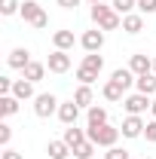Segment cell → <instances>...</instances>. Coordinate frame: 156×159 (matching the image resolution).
<instances>
[{
	"instance_id": "obj_1",
	"label": "cell",
	"mask_w": 156,
	"mask_h": 159,
	"mask_svg": "<svg viewBox=\"0 0 156 159\" xmlns=\"http://www.w3.org/2000/svg\"><path fill=\"white\" fill-rule=\"evenodd\" d=\"M92 21H95V28H101V31H117V28H122L119 12L113 6H107V3H95L92 6Z\"/></svg>"
},
{
	"instance_id": "obj_2",
	"label": "cell",
	"mask_w": 156,
	"mask_h": 159,
	"mask_svg": "<svg viewBox=\"0 0 156 159\" xmlns=\"http://www.w3.org/2000/svg\"><path fill=\"white\" fill-rule=\"evenodd\" d=\"M119 129H113L110 122H104V125H89L86 129V138L92 141L95 147H117V141H119Z\"/></svg>"
},
{
	"instance_id": "obj_3",
	"label": "cell",
	"mask_w": 156,
	"mask_h": 159,
	"mask_svg": "<svg viewBox=\"0 0 156 159\" xmlns=\"http://www.w3.org/2000/svg\"><path fill=\"white\" fill-rule=\"evenodd\" d=\"M19 16L28 21V25H34V28H46V25H49V16L43 12V6H40L37 0H25Z\"/></svg>"
},
{
	"instance_id": "obj_4",
	"label": "cell",
	"mask_w": 156,
	"mask_h": 159,
	"mask_svg": "<svg viewBox=\"0 0 156 159\" xmlns=\"http://www.w3.org/2000/svg\"><path fill=\"white\" fill-rule=\"evenodd\" d=\"M58 104H61V101L55 98L52 92H43V95L34 98V113H37L40 119H49L52 113H58Z\"/></svg>"
},
{
	"instance_id": "obj_5",
	"label": "cell",
	"mask_w": 156,
	"mask_h": 159,
	"mask_svg": "<svg viewBox=\"0 0 156 159\" xmlns=\"http://www.w3.org/2000/svg\"><path fill=\"white\" fill-rule=\"evenodd\" d=\"M150 104H153V101H150V95H141V92L126 95V98H122V107H126V113H129V116H141Z\"/></svg>"
},
{
	"instance_id": "obj_6",
	"label": "cell",
	"mask_w": 156,
	"mask_h": 159,
	"mask_svg": "<svg viewBox=\"0 0 156 159\" xmlns=\"http://www.w3.org/2000/svg\"><path fill=\"white\" fill-rule=\"evenodd\" d=\"M46 67H49L52 74H67V70H71V55H67L64 49H55V52L46 58Z\"/></svg>"
},
{
	"instance_id": "obj_7",
	"label": "cell",
	"mask_w": 156,
	"mask_h": 159,
	"mask_svg": "<svg viewBox=\"0 0 156 159\" xmlns=\"http://www.w3.org/2000/svg\"><path fill=\"white\" fill-rule=\"evenodd\" d=\"M80 110H83V107H80L74 98H71V101H61V104H58V119L64 122V125H77Z\"/></svg>"
},
{
	"instance_id": "obj_8",
	"label": "cell",
	"mask_w": 156,
	"mask_h": 159,
	"mask_svg": "<svg viewBox=\"0 0 156 159\" xmlns=\"http://www.w3.org/2000/svg\"><path fill=\"white\" fill-rule=\"evenodd\" d=\"M144 119L141 116H126L122 119V125H119V132H122V138H144Z\"/></svg>"
},
{
	"instance_id": "obj_9",
	"label": "cell",
	"mask_w": 156,
	"mask_h": 159,
	"mask_svg": "<svg viewBox=\"0 0 156 159\" xmlns=\"http://www.w3.org/2000/svg\"><path fill=\"white\" fill-rule=\"evenodd\" d=\"M80 43H83L86 52H101V46H104V31H101V28H92V31H86V34L80 37Z\"/></svg>"
},
{
	"instance_id": "obj_10",
	"label": "cell",
	"mask_w": 156,
	"mask_h": 159,
	"mask_svg": "<svg viewBox=\"0 0 156 159\" xmlns=\"http://www.w3.org/2000/svg\"><path fill=\"white\" fill-rule=\"evenodd\" d=\"M129 70H132L135 77H144V74H153V61L147 58L144 52H135V55L129 58Z\"/></svg>"
},
{
	"instance_id": "obj_11",
	"label": "cell",
	"mask_w": 156,
	"mask_h": 159,
	"mask_svg": "<svg viewBox=\"0 0 156 159\" xmlns=\"http://www.w3.org/2000/svg\"><path fill=\"white\" fill-rule=\"evenodd\" d=\"M28 64H31V52H28L25 46H16V49L9 52V67H12V70H25Z\"/></svg>"
},
{
	"instance_id": "obj_12",
	"label": "cell",
	"mask_w": 156,
	"mask_h": 159,
	"mask_svg": "<svg viewBox=\"0 0 156 159\" xmlns=\"http://www.w3.org/2000/svg\"><path fill=\"white\" fill-rule=\"evenodd\" d=\"M12 95H16V98L19 101H28V98H37V95H34V83H31V80H16V83H12Z\"/></svg>"
},
{
	"instance_id": "obj_13",
	"label": "cell",
	"mask_w": 156,
	"mask_h": 159,
	"mask_svg": "<svg viewBox=\"0 0 156 159\" xmlns=\"http://www.w3.org/2000/svg\"><path fill=\"white\" fill-rule=\"evenodd\" d=\"M46 153H49V159H67L74 150L67 147V141L61 138V141H49V144H46Z\"/></svg>"
},
{
	"instance_id": "obj_14",
	"label": "cell",
	"mask_w": 156,
	"mask_h": 159,
	"mask_svg": "<svg viewBox=\"0 0 156 159\" xmlns=\"http://www.w3.org/2000/svg\"><path fill=\"white\" fill-rule=\"evenodd\" d=\"M122 31H126V34H141V31H144V16H141V12L122 16Z\"/></svg>"
},
{
	"instance_id": "obj_15",
	"label": "cell",
	"mask_w": 156,
	"mask_h": 159,
	"mask_svg": "<svg viewBox=\"0 0 156 159\" xmlns=\"http://www.w3.org/2000/svg\"><path fill=\"white\" fill-rule=\"evenodd\" d=\"M110 80H113V83H119V86H122V89L129 92V89L135 86V80H138V77L132 74V70H129V67H117V70L110 74Z\"/></svg>"
},
{
	"instance_id": "obj_16",
	"label": "cell",
	"mask_w": 156,
	"mask_h": 159,
	"mask_svg": "<svg viewBox=\"0 0 156 159\" xmlns=\"http://www.w3.org/2000/svg\"><path fill=\"white\" fill-rule=\"evenodd\" d=\"M135 89L141 95H156V74H144L135 80Z\"/></svg>"
},
{
	"instance_id": "obj_17",
	"label": "cell",
	"mask_w": 156,
	"mask_h": 159,
	"mask_svg": "<svg viewBox=\"0 0 156 159\" xmlns=\"http://www.w3.org/2000/svg\"><path fill=\"white\" fill-rule=\"evenodd\" d=\"M101 95H104L107 101H122V98H126V89H122L119 83H113V80H107L104 89H101Z\"/></svg>"
},
{
	"instance_id": "obj_18",
	"label": "cell",
	"mask_w": 156,
	"mask_h": 159,
	"mask_svg": "<svg viewBox=\"0 0 156 159\" xmlns=\"http://www.w3.org/2000/svg\"><path fill=\"white\" fill-rule=\"evenodd\" d=\"M52 43H55V49H64L67 52V49H74L77 40H74V31H55L52 34Z\"/></svg>"
},
{
	"instance_id": "obj_19",
	"label": "cell",
	"mask_w": 156,
	"mask_h": 159,
	"mask_svg": "<svg viewBox=\"0 0 156 159\" xmlns=\"http://www.w3.org/2000/svg\"><path fill=\"white\" fill-rule=\"evenodd\" d=\"M21 74H25V80H31V83H40L43 74H46V64H43V61H31Z\"/></svg>"
},
{
	"instance_id": "obj_20",
	"label": "cell",
	"mask_w": 156,
	"mask_h": 159,
	"mask_svg": "<svg viewBox=\"0 0 156 159\" xmlns=\"http://www.w3.org/2000/svg\"><path fill=\"white\" fill-rule=\"evenodd\" d=\"M86 122H89V125H104V122H107V110L98 107V104H92V107L86 110Z\"/></svg>"
},
{
	"instance_id": "obj_21",
	"label": "cell",
	"mask_w": 156,
	"mask_h": 159,
	"mask_svg": "<svg viewBox=\"0 0 156 159\" xmlns=\"http://www.w3.org/2000/svg\"><path fill=\"white\" fill-rule=\"evenodd\" d=\"M19 113V98L16 95H0V116H12Z\"/></svg>"
},
{
	"instance_id": "obj_22",
	"label": "cell",
	"mask_w": 156,
	"mask_h": 159,
	"mask_svg": "<svg viewBox=\"0 0 156 159\" xmlns=\"http://www.w3.org/2000/svg\"><path fill=\"white\" fill-rule=\"evenodd\" d=\"M64 141H67V147L74 150L77 144H83V141H86V132H83V129H77V125H67V129H64Z\"/></svg>"
},
{
	"instance_id": "obj_23",
	"label": "cell",
	"mask_w": 156,
	"mask_h": 159,
	"mask_svg": "<svg viewBox=\"0 0 156 159\" xmlns=\"http://www.w3.org/2000/svg\"><path fill=\"white\" fill-rule=\"evenodd\" d=\"M74 101H77L80 107L89 110V107H92V86H83V83H80V89L74 92Z\"/></svg>"
},
{
	"instance_id": "obj_24",
	"label": "cell",
	"mask_w": 156,
	"mask_h": 159,
	"mask_svg": "<svg viewBox=\"0 0 156 159\" xmlns=\"http://www.w3.org/2000/svg\"><path fill=\"white\" fill-rule=\"evenodd\" d=\"M74 156H77V159H95V144L86 138L83 144H77V147H74Z\"/></svg>"
},
{
	"instance_id": "obj_25",
	"label": "cell",
	"mask_w": 156,
	"mask_h": 159,
	"mask_svg": "<svg viewBox=\"0 0 156 159\" xmlns=\"http://www.w3.org/2000/svg\"><path fill=\"white\" fill-rule=\"evenodd\" d=\"M83 67H89V70L101 74V67H104V58H101L98 52H89V55H83Z\"/></svg>"
},
{
	"instance_id": "obj_26",
	"label": "cell",
	"mask_w": 156,
	"mask_h": 159,
	"mask_svg": "<svg viewBox=\"0 0 156 159\" xmlns=\"http://www.w3.org/2000/svg\"><path fill=\"white\" fill-rule=\"evenodd\" d=\"M110 6L117 9L119 16H129L132 9H138V0H110Z\"/></svg>"
},
{
	"instance_id": "obj_27",
	"label": "cell",
	"mask_w": 156,
	"mask_h": 159,
	"mask_svg": "<svg viewBox=\"0 0 156 159\" xmlns=\"http://www.w3.org/2000/svg\"><path fill=\"white\" fill-rule=\"evenodd\" d=\"M77 80L83 83V86H92V83L98 80V74H95V70H89V67H83V64H80V67H77Z\"/></svg>"
},
{
	"instance_id": "obj_28",
	"label": "cell",
	"mask_w": 156,
	"mask_h": 159,
	"mask_svg": "<svg viewBox=\"0 0 156 159\" xmlns=\"http://www.w3.org/2000/svg\"><path fill=\"white\" fill-rule=\"evenodd\" d=\"M0 12L3 16H16V12H21V3L19 0H0Z\"/></svg>"
},
{
	"instance_id": "obj_29",
	"label": "cell",
	"mask_w": 156,
	"mask_h": 159,
	"mask_svg": "<svg viewBox=\"0 0 156 159\" xmlns=\"http://www.w3.org/2000/svg\"><path fill=\"white\" fill-rule=\"evenodd\" d=\"M9 141H12V125L0 122V147H9Z\"/></svg>"
},
{
	"instance_id": "obj_30",
	"label": "cell",
	"mask_w": 156,
	"mask_h": 159,
	"mask_svg": "<svg viewBox=\"0 0 156 159\" xmlns=\"http://www.w3.org/2000/svg\"><path fill=\"white\" fill-rule=\"evenodd\" d=\"M104 159H129V150H122V147H107Z\"/></svg>"
},
{
	"instance_id": "obj_31",
	"label": "cell",
	"mask_w": 156,
	"mask_h": 159,
	"mask_svg": "<svg viewBox=\"0 0 156 159\" xmlns=\"http://www.w3.org/2000/svg\"><path fill=\"white\" fill-rule=\"evenodd\" d=\"M138 12H141V16L156 12V0H138Z\"/></svg>"
},
{
	"instance_id": "obj_32",
	"label": "cell",
	"mask_w": 156,
	"mask_h": 159,
	"mask_svg": "<svg viewBox=\"0 0 156 159\" xmlns=\"http://www.w3.org/2000/svg\"><path fill=\"white\" fill-rule=\"evenodd\" d=\"M144 138L150 141V144H156V119H150V122L144 125Z\"/></svg>"
},
{
	"instance_id": "obj_33",
	"label": "cell",
	"mask_w": 156,
	"mask_h": 159,
	"mask_svg": "<svg viewBox=\"0 0 156 159\" xmlns=\"http://www.w3.org/2000/svg\"><path fill=\"white\" fill-rule=\"evenodd\" d=\"M0 159H25L19 153V150H12V147H3V153H0Z\"/></svg>"
},
{
	"instance_id": "obj_34",
	"label": "cell",
	"mask_w": 156,
	"mask_h": 159,
	"mask_svg": "<svg viewBox=\"0 0 156 159\" xmlns=\"http://www.w3.org/2000/svg\"><path fill=\"white\" fill-rule=\"evenodd\" d=\"M55 3H58L61 9H77L80 6V0H55Z\"/></svg>"
},
{
	"instance_id": "obj_35",
	"label": "cell",
	"mask_w": 156,
	"mask_h": 159,
	"mask_svg": "<svg viewBox=\"0 0 156 159\" xmlns=\"http://www.w3.org/2000/svg\"><path fill=\"white\" fill-rule=\"evenodd\" d=\"M150 113H153V119H156V98H153V104H150Z\"/></svg>"
},
{
	"instance_id": "obj_36",
	"label": "cell",
	"mask_w": 156,
	"mask_h": 159,
	"mask_svg": "<svg viewBox=\"0 0 156 159\" xmlns=\"http://www.w3.org/2000/svg\"><path fill=\"white\" fill-rule=\"evenodd\" d=\"M89 3H92V6H95V3H104V0H89Z\"/></svg>"
},
{
	"instance_id": "obj_37",
	"label": "cell",
	"mask_w": 156,
	"mask_h": 159,
	"mask_svg": "<svg viewBox=\"0 0 156 159\" xmlns=\"http://www.w3.org/2000/svg\"><path fill=\"white\" fill-rule=\"evenodd\" d=\"M153 74H156V58H153Z\"/></svg>"
},
{
	"instance_id": "obj_38",
	"label": "cell",
	"mask_w": 156,
	"mask_h": 159,
	"mask_svg": "<svg viewBox=\"0 0 156 159\" xmlns=\"http://www.w3.org/2000/svg\"><path fill=\"white\" fill-rule=\"evenodd\" d=\"M150 159H153V156H150Z\"/></svg>"
},
{
	"instance_id": "obj_39",
	"label": "cell",
	"mask_w": 156,
	"mask_h": 159,
	"mask_svg": "<svg viewBox=\"0 0 156 159\" xmlns=\"http://www.w3.org/2000/svg\"><path fill=\"white\" fill-rule=\"evenodd\" d=\"M95 159H98V156H95Z\"/></svg>"
}]
</instances>
